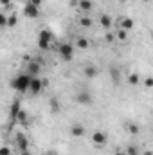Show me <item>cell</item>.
<instances>
[{
	"instance_id": "31",
	"label": "cell",
	"mask_w": 153,
	"mask_h": 155,
	"mask_svg": "<svg viewBox=\"0 0 153 155\" xmlns=\"http://www.w3.org/2000/svg\"><path fill=\"white\" fill-rule=\"evenodd\" d=\"M106 40H108V41H114V40H115V35H112V33H106Z\"/></svg>"
},
{
	"instance_id": "3",
	"label": "cell",
	"mask_w": 153,
	"mask_h": 155,
	"mask_svg": "<svg viewBox=\"0 0 153 155\" xmlns=\"http://www.w3.org/2000/svg\"><path fill=\"white\" fill-rule=\"evenodd\" d=\"M50 41H52V33H50L49 29L40 31V35H38V47L41 49V51H47V49L50 47Z\"/></svg>"
},
{
	"instance_id": "29",
	"label": "cell",
	"mask_w": 153,
	"mask_h": 155,
	"mask_svg": "<svg viewBox=\"0 0 153 155\" xmlns=\"http://www.w3.org/2000/svg\"><path fill=\"white\" fill-rule=\"evenodd\" d=\"M27 2H31V4L36 5V7H41V4H43V0H27Z\"/></svg>"
},
{
	"instance_id": "12",
	"label": "cell",
	"mask_w": 153,
	"mask_h": 155,
	"mask_svg": "<svg viewBox=\"0 0 153 155\" xmlns=\"http://www.w3.org/2000/svg\"><path fill=\"white\" fill-rule=\"evenodd\" d=\"M29 76H33V78H36L40 74V63L38 61H31L29 65H27V71H25Z\"/></svg>"
},
{
	"instance_id": "30",
	"label": "cell",
	"mask_w": 153,
	"mask_h": 155,
	"mask_svg": "<svg viewBox=\"0 0 153 155\" xmlns=\"http://www.w3.org/2000/svg\"><path fill=\"white\" fill-rule=\"evenodd\" d=\"M0 4H2L4 7H9V5H11V0H0Z\"/></svg>"
},
{
	"instance_id": "23",
	"label": "cell",
	"mask_w": 153,
	"mask_h": 155,
	"mask_svg": "<svg viewBox=\"0 0 153 155\" xmlns=\"http://www.w3.org/2000/svg\"><path fill=\"white\" fill-rule=\"evenodd\" d=\"M16 123H27V112L25 110H20V114L16 117Z\"/></svg>"
},
{
	"instance_id": "25",
	"label": "cell",
	"mask_w": 153,
	"mask_h": 155,
	"mask_svg": "<svg viewBox=\"0 0 153 155\" xmlns=\"http://www.w3.org/2000/svg\"><path fill=\"white\" fill-rule=\"evenodd\" d=\"M110 72H112V81L117 85V83H119V76H121V74H119V71H117V69H112Z\"/></svg>"
},
{
	"instance_id": "1",
	"label": "cell",
	"mask_w": 153,
	"mask_h": 155,
	"mask_svg": "<svg viewBox=\"0 0 153 155\" xmlns=\"http://www.w3.org/2000/svg\"><path fill=\"white\" fill-rule=\"evenodd\" d=\"M31 79L33 76H29L27 72H22V74H18V76L13 79V88L16 90V92H27L29 90V85H31Z\"/></svg>"
},
{
	"instance_id": "33",
	"label": "cell",
	"mask_w": 153,
	"mask_h": 155,
	"mask_svg": "<svg viewBox=\"0 0 153 155\" xmlns=\"http://www.w3.org/2000/svg\"><path fill=\"white\" fill-rule=\"evenodd\" d=\"M141 155H153V152H150V150H146L144 153H141Z\"/></svg>"
},
{
	"instance_id": "35",
	"label": "cell",
	"mask_w": 153,
	"mask_h": 155,
	"mask_svg": "<svg viewBox=\"0 0 153 155\" xmlns=\"http://www.w3.org/2000/svg\"><path fill=\"white\" fill-rule=\"evenodd\" d=\"M45 155H56V153H54V152H47Z\"/></svg>"
},
{
	"instance_id": "16",
	"label": "cell",
	"mask_w": 153,
	"mask_h": 155,
	"mask_svg": "<svg viewBox=\"0 0 153 155\" xmlns=\"http://www.w3.org/2000/svg\"><path fill=\"white\" fill-rule=\"evenodd\" d=\"M124 128H126V132H130L132 135H137V134L141 132V128H139V124H135L133 121H128V123L124 124Z\"/></svg>"
},
{
	"instance_id": "27",
	"label": "cell",
	"mask_w": 153,
	"mask_h": 155,
	"mask_svg": "<svg viewBox=\"0 0 153 155\" xmlns=\"http://www.w3.org/2000/svg\"><path fill=\"white\" fill-rule=\"evenodd\" d=\"M0 27H2V29H5V27H7V16H5L4 13L0 15Z\"/></svg>"
},
{
	"instance_id": "2",
	"label": "cell",
	"mask_w": 153,
	"mask_h": 155,
	"mask_svg": "<svg viewBox=\"0 0 153 155\" xmlns=\"http://www.w3.org/2000/svg\"><path fill=\"white\" fill-rule=\"evenodd\" d=\"M58 54L61 56L63 61H72V58H74V47H72V43H69V41L60 43L58 45Z\"/></svg>"
},
{
	"instance_id": "11",
	"label": "cell",
	"mask_w": 153,
	"mask_h": 155,
	"mask_svg": "<svg viewBox=\"0 0 153 155\" xmlns=\"http://www.w3.org/2000/svg\"><path fill=\"white\" fill-rule=\"evenodd\" d=\"M119 24H121V29H124V31H128V33H130V31L133 29V25H135V22H133L130 16H122Z\"/></svg>"
},
{
	"instance_id": "15",
	"label": "cell",
	"mask_w": 153,
	"mask_h": 155,
	"mask_svg": "<svg viewBox=\"0 0 153 155\" xmlns=\"http://www.w3.org/2000/svg\"><path fill=\"white\" fill-rule=\"evenodd\" d=\"M20 110H22V105H20V101H15L13 105H11V119L16 123V117L20 114Z\"/></svg>"
},
{
	"instance_id": "24",
	"label": "cell",
	"mask_w": 153,
	"mask_h": 155,
	"mask_svg": "<svg viewBox=\"0 0 153 155\" xmlns=\"http://www.w3.org/2000/svg\"><path fill=\"white\" fill-rule=\"evenodd\" d=\"M126 153H128V155H139V148H137V146H133V144H130V146L126 148Z\"/></svg>"
},
{
	"instance_id": "26",
	"label": "cell",
	"mask_w": 153,
	"mask_h": 155,
	"mask_svg": "<svg viewBox=\"0 0 153 155\" xmlns=\"http://www.w3.org/2000/svg\"><path fill=\"white\" fill-rule=\"evenodd\" d=\"M144 87H146V88H153V76L144 78Z\"/></svg>"
},
{
	"instance_id": "34",
	"label": "cell",
	"mask_w": 153,
	"mask_h": 155,
	"mask_svg": "<svg viewBox=\"0 0 153 155\" xmlns=\"http://www.w3.org/2000/svg\"><path fill=\"white\" fill-rule=\"evenodd\" d=\"M115 155H128V153H126V152H117Z\"/></svg>"
},
{
	"instance_id": "6",
	"label": "cell",
	"mask_w": 153,
	"mask_h": 155,
	"mask_svg": "<svg viewBox=\"0 0 153 155\" xmlns=\"http://www.w3.org/2000/svg\"><path fill=\"white\" fill-rule=\"evenodd\" d=\"M24 15H25L27 18L34 20V18H38V16H40V7H36V5H33L31 2H27V4L24 5Z\"/></svg>"
},
{
	"instance_id": "13",
	"label": "cell",
	"mask_w": 153,
	"mask_h": 155,
	"mask_svg": "<svg viewBox=\"0 0 153 155\" xmlns=\"http://www.w3.org/2000/svg\"><path fill=\"white\" fill-rule=\"evenodd\" d=\"M99 24H101L103 29H110L114 22H112V16H110V15H101V16H99Z\"/></svg>"
},
{
	"instance_id": "20",
	"label": "cell",
	"mask_w": 153,
	"mask_h": 155,
	"mask_svg": "<svg viewBox=\"0 0 153 155\" xmlns=\"http://www.w3.org/2000/svg\"><path fill=\"white\" fill-rule=\"evenodd\" d=\"M115 38L121 40V41H126V40H128V31H124V29H119V31L115 33Z\"/></svg>"
},
{
	"instance_id": "32",
	"label": "cell",
	"mask_w": 153,
	"mask_h": 155,
	"mask_svg": "<svg viewBox=\"0 0 153 155\" xmlns=\"http://www.w3.org/2000/svg\"><path fill=\"white\" fill-rule=\"evenodd\" d=\"M20 155H33V153H31V152L27 150V152H20Z\"/></svg>"
},
{
	"instance_id": "17",
	"label": "cell",
	"mask_w": 153,
	"mask_h": 155,
	"mask_svg": "<svg viewBox=\"0 0 153 155\" xmlns=\"http://www.w3.org/2000/svg\"><path fill=\"white\" fill-rule=\"evenodd\" d=\"M128 83H130V85H139V83H141V76H139L137 72H132V74L128 76Z\"/></svg>"
},
{
	"instance_id": "7",
	"label": "cell",
	"mask_w": 153,
	"mask_h": 155,
	"mask_svg": "<svg viewBox=\"0 0 153 155\" xmlns=\"http://www.w3.org/2000/svg\"><path fill=\"white\" fill-rule=\"evenodd\" d=\"M41 90H43V81H41L38 76L33 78V79H31V85H29V92H31L33 96H38Z\"/></svg>"
},
{
	"instance_id": "22",
	"label": "cell",
	"mask_w": 153,
	"mask_h": 155,
	"mask_svg": "<svg viewBox=\"0 0 153 155\" xmlns=\"http://www.w3.org/2000/svg\"><path fill=\"white\" fill-rule=\"evenodd\" d=\"M50 110H52L54 114H56V112H60V101H58L56 97H52V99H50Z\"/></svg>"
},
{
	"instance_id": "4",
	"label": "cell",
	"mask_w": 153,
	"mask_h": 155,
	"mask_svg": "<svg viewBox=\"0 0 153 155\" xmlns=\"http://www.w3.org/2000/svg\"><path fill=\"white\" fill-rule=\"evenodd\" d=\"M76 103L83 105V107H90L94 103V97H92V94L88 90H79L76 94Z\"/></svg>"
},
{
	"instance_id": "36",
	"label": "cell",
	"mask_w": 153,
	"mask_h": 155,
	"mask_svg": "<svg viewBox=\"0 0 153 155\" xmlns=\"http://www.w3.org/2000/svg\"><path fill=\"white\" fill-rule=\"evenodd\" d=\"M144 2H150V0H144Z\"/></svg>"
},
{
	"instance_id": "14",
	"label": "cell",
	"mask_w": 153,
	"mask_h": 155,
	"mask_svg": "<svg viewBox=\"0 0 153 155\" xmlns=\"http://www.w3.org/2000/svg\"><path fill=\"white\" fill-rule=\"evenodd\" d=\"M77 7H79L81 11L88 13V11H92L94 4H92V0H77Z\"/></svg>"
},
{
	"instance_id": "9",
	"label": "cell",
	"mask_w": 153,
	"mask_h": 155,
	"mask_svg": "<svg viewBox=\"0 0 153 155\" xmlns=\"http://www.w3.org/2000/svg\"><path fill=\"white\" fill-rule=\"evenodd\" d=\"M70 135H72V137H76V139L85 137V135H86V130H85V126H83V124H72V126H70Z\"/></svg>"
},
{
	"instance_id": "8",
	"label": "cell",
	"mask_w": 153,
	"mask_h": 155,
	"mask_svg": "<svg viewBox=\"0 0 153 155\" xmlns=\"http://www.w3.org/2000/svg\"><path fill=\"white\" fill-rule=\"evenodd\" d=\"M106 141H108V135L105 134V132H94L92 134V143L96 144V146H105L106 144Z\"/></svg>"
},
{
	"instance_id": "28",
	"label": "cell",
	"mask_w": 153,
	"mask_h": 155,
	"mask_svg": "<svg viewBox=\"0 0 153 155\" xmlns=\"http://www.w3.org/2000/svg\"><path fill=\"white\" fill-rule=\"evenodd\" d=\"M0 155H11V148H9V146H4V148L0 150Z\"/></svg>"
},
{
	"instance_id": "5",
	"label": "cell",
	"mask_w": 153,
	"mask_h": 155,
	"mask_svg": "<svg viewBox=\"0 0 153 155\" xmlns=\"http://www.w3.org/2000/svg\"><path fill=\"white\" fill-rule=\"evenodd\" d=\"M15 148L20 150V152H27L29 150V139L24 135V134H18L15 137Z\"/></svg>"
},
{
	"instance_id": "10",
	"label": "cell",
	"mask_w": 153,
	"mask_h": 155,
	"mask_svg": "<svg viewBox=\"0 0 153 155\" xmlns=\"http://www.w3.org/2000/svg\"><path fill=\"white\" fill-rule=\"evenodd\" d=\"M97 67L96 65H92V63H88L85 69H83V74H85V78H88V79H94V78L97 76Z\"/></svg>"
},
{
	"instance_id": "21",
	"label": "cell",
	"mask_w": 153,
	"mask_h": 155,
	"mask_svg": "<svg viewBox=\"0 0 153 155\" xmlns=\"http://www.w3.org/2000/svg\"><path fill=\"white\" fill-rule=\"evenodd\" d=\"M79 25H81V27H90V25H92V18L81 16V18H79Z\"/></svg>"
},
{
	"instance_id": "19",
	"label": "cell",
	"mask_w": 153,
	"mask_h": 155,
	"mask_svg": "<svg viewBox=\"0 0 153 155\" xmlns=\"http://www.w3.org/2000/svg\"><path fill=\"white\" fill-rule=\"evenodd\" d=\"M16 24H18V16H16V13L9 15V16H7V27H15Z\"/></svg>"
},
{
	"instance_id": "18",
	"label": "cell",
	"mask_w": 153,
	"mask_h": 155,
	"mask_svg": "<svg viewBox=\"0 0 153 155\" xmlns=\"http://www.w3.org/2000/svg\"><path fill=\"white\" fill-rule=\"evenodd\" d=\"M76 47L77 49H88V47H90V41H88L86 38H77Z\"/></svg>"
}]
</instances>
